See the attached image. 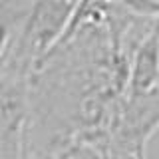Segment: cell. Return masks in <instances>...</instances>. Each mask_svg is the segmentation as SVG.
<instances>
[{"mask_svg":"<svg viewBox=\"0 0 159 159\" xmlns=\"http://www.w3.org/2000/svg\"><path fill=\"white\" fill-rule=\"evenodd\" d=\"M28 78L0 72V157H24L28 125Z\"/></svg>","mask_w":159,"mask_h":159,"instance_id":"3","label":"cell"},{"mask_svg":"<svg viewBox=\"0 0 159 159\" xmlns=\"http://www.w3.org/2000/svg\"><path fill=\"white\" fill-rule=\"evenodd\" d=\"M18 2H24V4H30V2H32V0H18Z\"/></svg>","mask_w":159,"mask_h":159,"instance_id":"6","label":"cell"},{"mask_svg":"<svg viewBox=\"0 0 159 159\" xmlns=\"http://www.w3.org/2000/svg\"><path fill=\"white\" fill-rule=\"evenodd\" d=\"M159 129V86L143 93H123L107 119L109 157H143Z\"/></svg>","mask_w":159,"mask_h":159,"instance_id":"2","label":"cell"},{"mask_svg":"<svg viewBox=\"0 0 159 159\" xmlns=\"http://www.w3.org/2000/svg\"><path fill=\"white\" fill-rule=\"evenodd\" d=\"M76 0H32L18 24L0 72L28 78L62 38Z\"/></svg>","mask_w":159,"mask_h":159,"instance_id":"1","label":"cell"},{"mask_svg":"<svg viewBox=\"0 0 159 159\" xmlns=\"http://www.w3.org/2000/svg\"><path fill=\"white\" fill-rule=\"evenodd\" d=\"M26 8L28 4L18 2V0H0V66L4 62V56L12 44V38Z\"/></svg>","mask_w":159,"mask_h":159,"instance_id":"5","label":"cell"},{"mask_svg":"<svg viewBox=\"0 0 159 159\" xmlns=\"http://www.w3.org/2000/svg\"><path fill=\"white\" fill-rule=\"evenodd\" d=\"M155 86H159V36L151 26L131 54L125 92L143 93Z\"/></svg>","mask_w":159,"mask_h":159,"instance_id":"4","label":"cell"}]
</instances>
